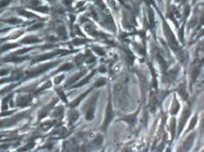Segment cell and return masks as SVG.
Returning <instances> with one entry per match:
<instances>
[{"mask_svg":"<svg viewBox=\"0 0 204 152\" xmlns=\"http://www.w3.org/2000/svg\"><path fill=\"white\" fill-rule=\"evenodd\" d=\"M93 117H94V114H93V111H92V110H90V111H89V112L87 113V116H86V118H87L88 120H91V119L93 118Z\"/></svg>","mask_w":204,"mask_h":152,"instance_id":"3957f363","label":"cell"},{"mask_svg":"<svg viewBox=\"0 0 204 152\" xmlns=\"http://www.w3.org/2000/svg\"><path fill=\"white\" fill-rule=\"evenodd\" d=\"M72 64H65L64 66H63V68H61L59 71H64V70H70V69H72Z\"/></svg>","mask_w":204,"mask_h":152,"instance_id":"277c9868","label":"cell"},{"mask_svg":"<svg viewBox=\"0 0 204 152\" xmlns=\"http://www.w3.org/2000/svg\"><path fill=\"white\" fill-rule=\"evenodd\" d=\"M11 0H0V8H4V7H7L9 3H10Z\"/></svg>","mask_w":204,"mask_h":152,"instance_id":"7a4b0ae2","label":"cell"},{"mask_svg":"<svg viewBox=\"0 0 204 152\" xmlns=\"http://www.w3.org/2000/svg\"><path fill=\"white\" fill-rule=\"evenodd\" d=\"M13 47H15V45H6V46H4L2 48V51L7 50V49H10V48H13Z\"/></svg>","mask_w":204,"mask_h":152,"instance_id":"8992f818","label":"cell"},{"mask_svg":"<svg viewBox=\"0 0 204 152\" xmlns=\"http://www.w3.org/2000/svg\"><path fill=\"white\" fill-rule=\"evenodd\" d=\"M37 41H39V39H36V38H34V37H28V38H26V39H23V42H26V43H30V42H37Z\"/></svg>","mask_w":204,"mask_h":152,"instance_id":"6da1fadb","label":"cell"},{"mask_svg":"<svg viewBox=\"0 0 204 152\" xmlns=\"http://www.w3.org/2000/svg\"><path fill=\"white\" fill-rule=\"evenodd\" d=\"M40 27H42V24H37L33 25L32 27H30V30H34L37 28H40Z\"/></svg>","mask_w":204,"mask_h":152,"instance_id":"5b68a950","label":"cell"}]
</instances>
